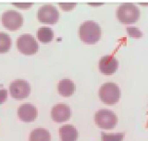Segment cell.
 <instances>
[{"instance_id": "1", "label": "cell", "mask_w": 148, "mask_h": 141, "mask_svg": "<svg viewBox=\"0 0 148 141\" xmlns=\"http://www.w3.org/2000/svg\"><path fill=\"white\" fill-rule=\"evenodd\" d=\"M79 35L81 40L84 43L95 44L99 41L101 37V28L98 23L94 21H86L81 24Z\"/></svg>"}, {"instance_id": "2", "label": "cell", "mask_w": 148, "mask_h": 141, "mask_svg": "<svg viewBox=\"0 0 148 141\" xmlns=\"http://www.w3.org/2000/svg\"><path fill=\"white\" fill-rule=\"evenodd\" d=\"M140 10L132 3H124L117 9V18L123 24H132L138 21Z\"/></svg>"}, {"instance_id": "3", "label": "cell", "mask_w": 148, "mask_h": 141, "mask_svg": "<svg viewBox=\"0 0 148 141\" xmlns=\"http://www.w3.org/2000/svg\"><path fill=\"white\" fill-rule=\"evenodd\" d=\"M120 89L114 83H105L100 87L99 97L102 102L106 105H114L120 98Z\"/></svg>"}, {"instance_id": "4", "label": "cell", "mask_w": 148, "mask_h": 141, "mask_svg": "<svg viewBox=\"0 0 148 141\" xmlns=\"http://www.w3.org/2000/svg\"><path fill=\"white\" fill-rule=\"evenodd\" d=\"M97 126L103 129H113L118 123V117L113 111L106 109L99 110L95 115Z\"/></svg>"}, {"instance_id": "5", "label": "cell", "mask_w": 148, "mask_h": 141, "mask_svg": "<svg viewBox=\"0 0 148 141\" xmlns=\"http://www.w3.org/2000/svg\"><path fill=\"white\" fill-rule=\"evenodd\" d=\"M17 46L18 49L25 55H34L39 49V45L37 41L30 34L21 35L18 37L17 40Z\"/></svg>"}, {"instance_id": "6", "label": "cell", "mask_w": 148, "mask_h": 141, "mask_svg": "<svg viewBox=\"0 0 148 141\" xmlns=\"http://www.w3.org/2000/svg\"><path fill=\"white\" fill-rule=\"evenodd\" d=\"M37 18L40 22L45 24H55L59 19V12L53 5L46 4L37 11Z\"/></svg>"}, {"instance_id": "7", "label": "cell", "mask_w": 148, "mask_h": 141, "mask_svg": "<svg viewBox=\"0 0 148 141\" xmlns=\"http://www.w3.org/2000/svg\"><path fill=\"white\" fill-rule=\"evenodd\" d=\"M2 24L10 31H16L23 23V18L20 12L13 9H8L2 14Z\"/></svg>"}, {"instance_id": "8", "label": "cell", "mask_w": 148, "mask_h": 141, "mask_svg": "<svg viewBox=\"0 0 148 141\" xmlns=\"http://www.w3.org/2000/svg\"><path fill=\"white\" fill-rule=\"evenodd\" d=\"M9 92L12 97L16 100H22L29 96L31 86L25 80H15L9 86Z\"/></svg>"}, {"instance_id": "9", "label": "cell", "mask_w": 148, "mask_h": 141, "mask_svg": "<svg viewBox=\"0 0 148 141\" xmlns=\"http://www.w3.org/2000/svg\"><path fill=\"white\" fill-rule=\"evenodd\" d=\"M71 116V110L67 104L58 103L51 110V117L56 123H64Z\"/></svg>"}, {"instance_id": "10", "label": "cell", "mask_w": 148, "mask_h": 141, "mask_svg": "<svg viewBox=\"0 0 148 141\" xmlns=\"http://www.w3.org/2000/svg\"><path fill=\"white\" fill-rule=\"evenodd\" d=\"M119 62L113 56H104L99 60V70L102 73L110 75L118 70Z\"/></svg>"}, {"instance_id": "11", "label": "cell", "mask_w": 148, "mask_h": 141, "mask_svg": "<svg viewBox=\"0 0 148 141\" xmlns=\"http://www.w3.org/2000/svg\"><path fill=\"white\" fill-rule=\"evenodd\" d=\"M18 116L22 122L31 123L36 119L37 110L31 103H24L18 109Z\"/></svg>"}, {"instance_id": "12", "label": "cell", "mask_w": 148, "mask_h": 141, "mask_svg": "<svg viewBox=\"0 0 148 141\" xmlns=\"http://www.w3.org/2000/svg\"><path fill=\"white\" fill-rule=\"evenodd\" d=\"M61 141H76L79 138L78 130L71 124H65L59 128Z\"/></svg>"}, {"instance_id": "13", "label": "cell", "mask_w": 148, "mask_h": 141, "mask_svg": "<svg viewBox=\"0 0 148 141\" xmlns=\"http://www.w3.org/2000/svg\"><path fill=\"white\" fill-rule=\"evenodd\" d=\"M58 91L62 97H69L75 92V84L69 79H63L58 84Z\"/></svg>"}, {"instance_id": "14", "label": "cell", "mask_w": 148, "mask_h": 141, "mask_svg": "<svg viewBox=\"0 0 148 141\" xmlns=\"http://www.w3.org/2000/svg\"><path fill=\"white\" fill-rule=\"evenodd\" d=\"M51 135L48 130L45 128H35L29 135V141H50Z\"/></svg>"}, {"instance_id": "15", "label": "cell", "mask_w": 148, "mask_h": 141, "mask_svg": "<svg viewBox=\"0 0 148 141\" xmlns=\"http://www.w3.org/2000/svg\"><path fill=\"white\" fill-rule=\"evenodd\" d=\"M36 36L42 43H49L54 38V32L49 27H41L37 30Z\"/></svg>"}, {"instance_id": "16", "label": "cell", "mask_w": 148, "mask_h": 141, "mask_svg": "<svg viewBox=\"0 0 148 141\" xmlns=\"http://www.w3.org/2000/svg\"><path fill=\"white\" fill-rule=\"evenodd\" d=\"M11 38L8 34L0 32V53H6L11 46Z\"/></svg>"}, {"instance_id": "17", "label": "cell", "mask_w": 148, "mask_h": 141, "mask_svg": "<svg viewBox=\"0 0 148 141\" xmlns=\"http://www.w3.org/2000/svg\"><path fill=\"white\" fill-rule=\"evenodd\" d=\"M102 141H122L124 138L123 133H115V134H106L101 133Z\"/></svg>"}, {"instance_id": "18", "label": "cell", "mask_w": 148, "mask_h": 141, "mask_svg": "<svg viewBox=\"0 0 148 141\" xmlns=\"http://www.w3.org/2000/svg\"><path fill=\"white\" fill-rule=\"evenodd\" d=\"M127 32H129V35H131L133 38H141L143 34L140 32V30L138 28H134V27H128L127 28Z\"/></svg>"}, {"instance_id": "19", "label": "cell", "mask_w": 148, "mask_h": 141, "mask_svg": "<svg viewBox=\"0 0 148 141\" xmlns=\"http://www.w3.org/2000/svg\"><path fill=\"white\" fill-rule=\"evenodd\" d=\"M59 6L61 7V8L63 9V10H71V9H73V8H75L76 4L75 3H69V4L59 3Z\"/></svg>"}, {"instance_id": "20", "label": "cell", "mask_w": 148, "mask_h": 141, "mask_svg": "<svg viewBox=\"0 0 148 141\" xmlns=\"http://www.w3.org/2000/svg\"><path fill=\"white\" fill-rule=\"evenodd\" d=\"M8 98V90L7 89H0V104H2Z\"/></svg>"}, {"instance_id": "21", "label": "cell", "mask_w": 148, "mask_h": 141, "mask_svg": "<svg viewBox=\"0 0 148 141\" xmlns=\"http://www.w3.org/2000/svg\"><path fill=\"white\" fill-rule=\"evenodd\" d=\"M13 5H15L16 7H20L21 8H28L32 6V3H28V4H21V3H13Z\"/></svg>"}]
</instances>
